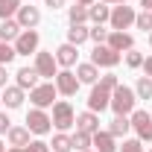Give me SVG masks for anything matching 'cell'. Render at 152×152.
Wrapping results in <instances>:
<instances>
[{"label":"cell","mask_w":152,"mask_h":152,"mask_svg":"<svg viewBox=\"0 0 152 152\" xmlns=\"http://www.w3.org/2000/svg\"><path fill=\"white\" fill-rule=\"evenodd\" d=\"M23 152H50V143H44V140H29V146H23Z\"/></svg>","instance_id":"35"},{"label":"cell","mask_w":152,"mask_h":152,"mask_svg":"<svg viewBox=\"0 0 152 152\" xmlns=\"http://www.w3.org/2000/svg\"><path fill=\"white\" fill-rule=\"evenodd\" d=\"M6 152H23V146H12V149H6Z\"/></svg>","instance_id":"43"},{"label":"cell","mask_w":152,"mask_h":152,"mask_svg":"<svg viewBox=\"0 0 152 152\" xmlns=\"http://www.w3.org/2000/svg\"><path fill=\"white\" fill-rule=\"evenodd\" d=\"M111 18V6L99 3V6H88V20H94V26H102L105 20Z\"/></svg>","instance_id":"19"},{"label":"cell","mask_w":152,"mask_h":152,"mask_svg":"<svg viewBox=\"0 0 152 152\" xmlns=\"http://www.w3.org/2000/svg\"><path fill=\"white\" fill-rule=\"evenodd\" d=\"M79 85H82V82H79V76H76L73 70L64 67V70H58V73H56V91H58V94L73 96L76 91H79Z\"/></svg>","instance_id":"9"},{"label":"cell","mask_w":152,"mask_h":152,"mask_svg":"<svg viewBox=\"0 0 152 152\" xmlns=\"http://www.w3.org/2000/svg\"><path fill=\"white\" fill-rule=\"evenodd\" d=\"M56 82H44V85H35L32 91H29V102L35 105V108H50L53 105V99H56Z\"/></svg>","instance_id":"4"},{"label":"cell","mask_w":152,"mask_h":152,"mask_svg":"<svg viewBox=\"0 0 152 152\" xmlns=\"http://www.w3.org/2000/svg\"><path fill=\"white\" fill-rule=\"evenodd\" d=\"M120 82H117V76L114 73H105L99 76V82H96L94 88H91V94H88V111H105L108 105H111V91L117 88Z\"/></svg>","instance_id":"1"},{"label":"cell","mask_w":152,"mask_h":152,"mask_svg":"<svg viewBox=\"0 0 152 152\" xmlns=\"http://www.w3.org/2000/svg\"><path fill=\"white\" fill-rule=\"evenodd\" d=\"M129 123H132L134 134L140 137V140H152V114L143 111V108H134L132 117H129Z\"/></svg>","instance_id":"5"},{"label":"cell","mask_w":152,"mask_h":152,"mask_svg":"<svg viewBox=\"0 0 152 152\" xmlns=\"http://www.w3.org/2000/svg\"><path fill=\"white\" fill-rule=\"evenodd\" d=\"M149 44H152V32H149Z\"/></svg>","instance_id":"45"},{"label":"cell","mask_w":152,"mask_h":152,"mask_svg":"<svg viewBox=\"0 0 152 152\" xmlns=\"http://www.w3.org/2000/svg\"><path fill=\"white\" fill-rule=\"evenodd\" d=\"M140 6H143V9H149V12H152V0H140Z\"/></svg>","instance_id":"41"},{"label":"cell","mask_w":152,"mask_h":152,"mask_svg":"<svg viewBox=\"0 0 152 152\" xmlns=\"http://www.w3.org/2000/svg\"><path fill=\"white\" fill-rule=\"evenodd\" d=\"M91 143H94V134H85V132H79V129L70 134V146H73L76 152H85Z\"/></svg>","instance_id":"25"},{"label":"cell","mask_w":152,"mask_h":152,"mask_svg":"<svg viewBox=\"0 0 152 152\" xmlns=\"http://www.w3.org/2000/svg\"><path fill=\"white\" fill-rule=\"evenodd\" d=\"M88 38H91L94 44H105V41H108V29H102V26H91V29H88Z\"/></svg>","instance_id":"31"},{"label":"cell","mask_w":152,"mask_h":152,"mask_svg":"<svg viewBox=\"0 0 152 152\" xmlns=\"http://www.w3.org/2000/svg\"><path fill=\"white\" fill-rule=\"evenodd\" d=\"M0 105H3V96H0Z\"/></svg>","instance_id":"46"},{"label":"cell","mask_w":152,"mask_h":152,"mask_svg":"<svg viewBox=\"0 0 152 152\" xmlns=\"http://www.w3.org/2000/svg\"><path fill=\"white\" fill-rule=\"evenodd\" d=\"M53 152H70L73 146H70V134H64V132H58L56 137H53Z\"/></svg>","instance_id":"29"},{"label":"cell","mask_w":152,"mask_h":152,"mask_svg":"<svg viewBox=\"0 0 152 152\" xmlns=\"http://www.w3.org/2000/svg\"><path fill=\"white\" fill-rule=\"evenodd\" d=\"M134 26H137L140 32H152V12L149 9H143V12L134 18Z\"/></svg>","instance_id":"30"},{"label":"cell","mask_w":152,"mask_h":152,"mask_svg":"<svg viewBox=\"0 0 152 152\" xmlns=\"http://www.w3.org/2000/svg\"><path fill=\"white\" fill-rule=\"evenodd\" d=\"M0 152H6V146H3V143H0Z\"/></svg>","instance_id":"44"},{"label":"cell","mask_w":152,"mask_h":152,"mask_svg":"<svg viewBox=\"0 0 152 152\" xmlns=\"http://www.w3.org/2000/svg\"><path fill=\"white\" fill-rule=\"evenodd\" d=\"M38 70V76H44V79H56V67H58V61L53 53H35V64H32Z\"/></svg>","instance_id":"11"},{"label":"cell","mask_w":152,"mask_h":152,"mask_svg":"<svg viewBox=\"0 0 152 152\" xmlns=\"http://www.w3.org/2000/svg\"><path fill=\"white\" fill-rule=\"evenodd\" d=\"M105 44H108L111 50H117V53H123V50L129 53V50H134V38L129 35V32H117V29L108 32V41H105Z\"/></svg>","instance_id":"12"},{"label":"cell","mask_w":152,"mask_h":152,"mask_svg":"<svg viewBox=\"0 0 152 152\" xmlns=\"http://www.w3.org/2000/svg\"><path fill=\"white\" fill-rule=\"evenodd\" d=\"M76 56H79V47H76V44H61V47L56 50V61L61 64V67H73Z\"/></svg>","instance_id":"15"},{"label":"cell","mask_w":152,"mask_h":152,"mask_svg":"<svg viewBox=\"0 0 152 152\" xmlns=\"http://www.w3.org/2000/svg\"><path fill=\"white\" fill-rule=\"evenodd\" d=\"M15 79H18V88H23V91H32V88L38 85V79H41V76H38L35 67H20L18 73H15Z\"/></svg>","instance_id":"16"},{"label":"cell","mask_w":152,"mask_h":152,"mask_svg":"<svg viewBox=\"0 0 152 152\" xmlns=\"http://www.w3.org/2000/svg\"><path fill=\"white\" fill-rule=\"evenodd\" d=\"M15 56H18V53H15V47H12V44H6V41H0V64H9Z\"/></svg>","instance_id":"32"},{"label":"cell","mask_w":152,"mask_h":152,"mask_svg":"<svg viewBox=\"0 0 152 152\" xmlns=\"http://www.w3.org/2000/svg\"><path fill=\"white\" fill-rule=\"evenodd\" d=\"M38 32L35 29H23L18 38H15V53L18 56H29V53H38Z\"/></svg>","instance_id":"10"},{"label":"cell","mask_w":152,"mask_h":152,"mask_svg":"<svg viewBox=\"0 0 152 152\" xmlns=\"http://www.w3.org/2000/svg\"><path fill=\"white\" fill-rule=\"evenodd\" d=\"M94 146L96 152H117V143L108 132H94Z\"/></svg>","instance_id":"23"},{"label":"cell","mask_w":152,"mask_h":152,"mask_svg":"<svg viewBox=\"0 0 152 152\" xmlns=\"http://www.w3.org/2000/svg\"><path fill=\"white\" fill-rule=\"evenodd\" d=\"M149 152H152V149H149Z\"/></svg>","instance_id":"48"},{"label":"cell","mask_w":152,"mask_h":152,"mask_svg":"<svg viewBox=\"0 0 152 152\" xmlns=\"http://www.w3.org/2000/svg\"><path fill=\"white\" fill-rule=\"evenodd\" d=\"M67 20H70V26H73V23H85V20H88V6H82V3L70 6V9H67Z\"/></svg>","instance_id":"27"},{"label":"cell","mask_w":152,"mask_h":152,"mask_svg":"<svg viewBox=\"0 0 152 152\" xmlns=\"http://www.w3.org/2000/svg\"><path fill=\"white\" fill-rule=\"evenodd\" d=\"M85 152H91V149H85Z\"/></svg>","instance_id":"47"},{"label":"cell","mask_w":152,"mask_h":152,"mask_svg":"<svg viewBox=\"0 0 152 152\" xmlns=\"http://www.w3.org/2000/svg\"><path fill=\"white\" fill-rule=\"evenodd\" d=\"M15 20L20 23V29H35L38 20H41V12H38V6H20Z\"/></svg>","instance_id":"13"},{"label":"cell","mask_w":152,"mask_h":152,"mask_svg":"<svg viewBox=\"0 0 152 152\" xmlns=\"http://www.w3.org/2000/svg\"><path fill=\"white\" fill-rule=\"evenodd\" d=\"M76 3H82V6H94V0H76Z\"/></svg>","instance_id":"42"},{"label":"cell","mask_w":152,"mask_h":152,"mask_svg":"<svg viewBox=\"0 0 152 152\" xmlns=\"http://www.w3.org/2000/svg\"><path fill=\"white\" fill-rule=\"evenodd\" d=\"M3 105L6 108H20V102H23V88L18 85H6V91H3Z\"/></svg>","instance_id":"17"},{"label":"cell","mask_w":152,"mask_h":152,"mask_svg":"<svg viewBox=\"0 0 152 152\" xmlns=\"http://www.w3.org/2000/svg\"><path fill=\"white\" fill-rule=\"evenodd\" d=\"M9 123H12V120H9V114H6V111H0V134H6L9 129H12Z\"/></svg>","instance_id":"36"},{"label":"cell","mask_w":152,"mask_h":152,"mask_svg":"<svg viewBox=\"0 0 152 152\" xmlns=\"http://www.w3.org/2000/svg\"><path fill=\"white\" fill-rule=\"evenodd\" d=\"M23 29H20V23L18 20H12V18H6V20H0V41H15V38L20 35Z\"/></svg>","instance_id":"18"},{"label":"cell","mask_w":152,"mask_h":152,"mask_svg":"<svg viewBox=\"0 0 152 152\" xmlns=\"http://www.w3.org/2000/svg\"><path fill=\"white\" fill-rule=\"evenodd\" d=\"M76 76H79V82H88V85H96V79H99V67L96 64H76Z\"/></svg>","instance_id":"21"},{"label":"cell","mask_w":152,"mask_h":152,"mask_svg":"<svg viewBox=\"0 0 152 152\" xmlns=\"http://www.w3.org/2000/svg\"><path fill=\"white\" fill-rule=\"evenodd\" d=\"M53 126H56L58 132H67L70 126H76V111L73 105L67 102V99H58V102H53Z\"/></svg>","instance_id":"3"},{"label":"cell","mask_w":152,"mask_h":152,"mask_svg":"<svg viewBox=\"0 0 152 152\" xmlns=\"http://www.w3.org/2000/svg\"><path fill=\"white\" fill-rule=\"evenodd\" d=\"M134 102H137L134 88H129V85H117V88L111 91V105H108V108H114V114H120V117H126V114L134 111Z\"/></svg>","instance_id":"2"},{"label":"cell","mask_w":152,"mask_h":152,"mask_svg":"<svg viewBox=\"0 0 152 152\" xmlns=\"http://www.w3.org/2000/svg\"><path fill=\"white\" fill-rule=\"evenodd\" d=\"M143 70H146V76H152V56L143 58Z\"/></svg>","instance_id":"39"},{"label":"cell","mask_w":152,"mask_h":152,"mask_svg":"<svg viewBox=\"0 0 152 152\" xmlns=\"http://www.w3.org/2000/svg\"><path fill=\"white\" fill-rule=\"evenodd\" d=\"M26 129L32 134H47L53 129V117L44 111V108H32V111L26 114Z\"/></svg>","instance_id":"6"},{"label":"cell","mask_w":152,"mask_h":152,"mask_svg":"<svg viewBox=\"0 0 152 152\" xmlns=\"http://www.w3.org/2000/svg\"><path fill=\"white\" fill-rule=\"evenodd\" d=\"M18 9H20V0H0V20L18 15Z\"/></svg>","instance_id":"28"},{"label":"cell","mask_w":152,"mask_h":152,"mask_svg":"<svg viewBox=\"0 0 152 152\" xmlns=\"http://www.w3.org/2000/svg\"><path fill=\"white\" fill-rule=\"evenodd\" d=\"M6 79H9L6 76V64H0V88H6Z\"/></svg>","instance_id":"38"},{"label":"cell","mask_w":152,"mask_h":152,"mask_svg":"<svg viewBox=\"0 0 152 152\" xmlns=\"http://www.w3.org/2000/svg\"><path fill=\"white\" fill-rule=\"evenodd\" d=\"M85 41H88V26H85V23H73V26L67 29V44H76V47H79V44H85Z\"/></svg>","instance_id":"24"},{"label":"cell","mask_w":152,"mask_h":152,"mask_svg":"<svg viewBox=\"0 0 152 152\" xmlns=\"http://www.w3.org/2000/svg\"><path fill=\"white\" fill-rule=\"evenodd\" d=\"M91 64H96V67H117L120 64V53L111 50L108 44H96L94 53H91Z\"/></svg>","instance_id":"8"},{"label":"cell","mask_w":152,"mask_h":152,"mask_svg":"<svg viewBox=\"0 0 152 152\" xmlns=\"http://www.w3.org/2000/svg\"><path fill=\"white\" fill-rule=\"evenodd\" d=\"M44 3H47V6H50V9H61V6H64V3H67V0H44Z\"/></svg>","instance_id":"37"},{"label":"cell","mask_w":152,"mask_h":152,"mask_svg":"<svg viewBox=\"0 0 152 152\" xmlns=\"http://www.w3.org/2000/svg\"><path fill=\"white\" fill-rule=\"evenodd\" d=\"M76 129H79V132H85V134L99 132V114H96V111H82V114H76Z\"/></svg>","instance_id":"14"},{"label":"cell","mask_w":152,"mask_h":152,"mask_svg":"<svg viewBox=\"0 0 152 152\" xmlns=\"http://www.w3.org/2000/svg\"><path fill=\"white\" fill-rule=\"evenodd\" d=\"M99 3H108V6H120V3H126V0H99Z\"/></svg>","instance_id":"40"},{"label":"cell","mask_w":152,"mask_h":152,"mask_svg":"<svg viewBox=\"0 0 152 152\" xmlns=\"http://www.w3.org/2000/svg\"><path fill=\"white\" fill-rule=\"evenodd\" d=\"M120 152H146V149H143V140L140 137H132V140H123V149Z\"/></svg>","instance_id":"33"},{"label":"cell","mask_w":152,"mask_h":152,"mask_svg":"<svg viewBox=\"0 0 152 152\" xmlns=\"http://www.w3.org/2000/svg\"><path fill=\"white\" fill-rule=\"evenodd\" d=\"M126 64H129V67H143V53L129 50V53H126Z\"/></svg>","instance_id":"34"},{"label":"cell","mask_w":152,"mask_h":152,"mask_svg":"<svg viewBox=\"0 0 152 152\" xmlns=\"http://www.w3.org/2000/svg\"><path fill=\"white\" fill-rule=\"evenodd\" d=\"M129 129H132L129 117H120V114H117L111 123H108V134H111L114 140H117V137H126V132H129Z\"/></svg>","instance_id":"22"},{"label":"cell","mask_w":152,"mask_h":152,"mask_svg":"<svg viewBox=\"0 0 152 152\" xmlns=\"http://www.w3.org/2000/svg\"><path fill=\"white\" fill-rule=\"evenodd\" d=\"M134 9L132 6H126V3H120V6H114L111 9V18H108V23H111V29H117V32H123V29H129L134 23Z\"/></svg>","instance_id":"7"},{"label":"cell","mask_w":152,"mask_h":152,"mask_svg":"<svg viewBox=\"0 0 152 152\" xmlns=\"http://www.w3.org/2000/svg\"><path fill=\"white\" fill-rule=\"evenodd\" d=\"M29 129L26 126H12L9 132H6V137H9V143L12 146H29Z\"/></svg>","instance_id":"20"},{"label":"cell","mask_w":152,"mask_h":152,"mask_svg":"<svg viewBox=\"0 0 152 152\" xmlns=\"http://www.w3.org/2000/svg\"><path fill=\"white\" fill-rule=\"evenodd\" d=\"M134 94H137V99H152V76H137Z\"/></svg>","instance_id":"26"}]
</instances>
